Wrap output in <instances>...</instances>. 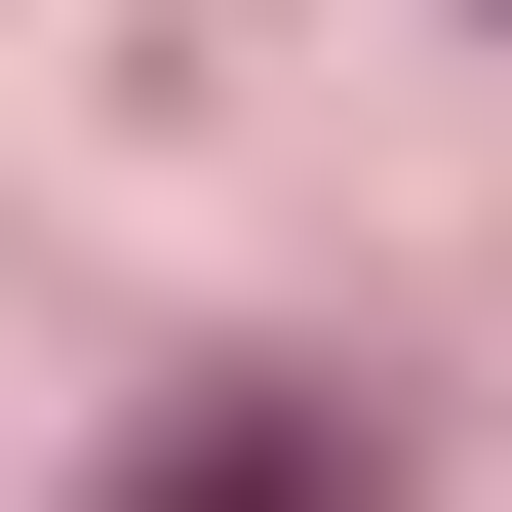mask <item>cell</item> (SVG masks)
<instances>
[{"label":"cell","mask_w":512,"mask_h":512,"mask_svg":"<svg viewBox=\"0 0 512 512\" xmlns=\"http://www.w3.org/2000/svg\"><path fill=\"white\" fill-rule=\"evenodd\" d=\"M79 512H394V394H316V355H237V394H158Z\"/></svg>","instance_id":"1"}]
</instances>
